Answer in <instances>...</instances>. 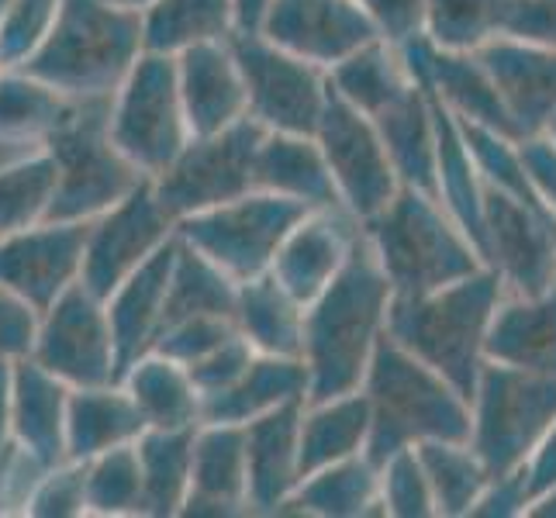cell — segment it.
<instances>
[{"label": "cell", "instance_id": "obj_60", "mask_svg": "<svg viewBox=\"0 0 556 518\" xmlns=\"http://www.w3.org/2000/svg\"><path fill=\"white\" fill-rule=\"evenodd\" d=\"M543 136H549V139L556 142V111H553V118L546 122V128H543Z\"/></svg>", "mask_w": 556, "mask_h": 518}, {"label": "cell", "instance_id": "obj_5", "mask_svg": "<svg viewBox=\"0 0 556 518\" xmlns=\"http://www.w3.org/2000/svg\"><path fill=\"white\" fill-rule=\"evenodd\" d=\"M359 228L380 270L388 274L394 298L439 291V287L456 283L488 266L473 242L446 215V207L415 187H401L394 201Z\"/></svg>", "mask_w": 556, "mask_h": 518}, {"label": "cell", "instance_id": "obj_45", "mask_svg": "<svg viewBox=\"0 0 556 518\" xmlns=\"http://www.w3.org/2000/svg\"><path fill=\"white\" fill-rule=\"evenodd\" d=\"M453 118H456V114H453ZM456 128H459V136H464L470 160H473V166H477V173H481L484 184L505 190V194H511L515 201H522V204H529L535 211H543V215H549V211L543 207V201L535 198L529 177H526V166H522V156H519V142L497 136V131H491L484 125L464 122V118H456Z\"/></svg>", "mask_w": 556, "mask_h": 518}, {"label": "cell", "instance_id": "obj_63", "mask_svg": "<svg viewBox=\"0 0 556 518\" xmlns=\"http://www.w3.org/2000/svg\"><path fill=\"white\" fill-rule=\"evenodd\" d=\"M0 70H4V66H0Z\"/></svg>", "mask_w": 556, "mask_h": 518}, {"label": "cell", "instance_id": "obj_20", "mask_svg": "<svg viewBox=\"0 0 556 518\" xmlns=\"http://www.w3.org/2000/svg\"><path fill=\"white\" fill-rule=\"evenodd\" d=\"M304 401L266 412L245 421V502L249 515H277L301 484L298 435Z\"/></svg>", "mask_w": 556, "mask_h": 518}, {"label": "cell", "instance_id": "obj_10", "mask_svg": "<svg viewBox=\"0 0 556 518\" xmlns=\"http://www.w3.org/2000/svg\"><path fill=\"white\" fill-rule=\"evenodd\" d=\"M263 125L253 118L236 122L211 136H190L180 156L169 163L160 177H152L156 201L177 222L198 215V211L218 207L249 194L253 187V163L263 139Z\"/></svg>", "mask_w": 556, "mask_h": 518}, {"label": "cell", "instance_id": "obj_8", "mask_svg": "<svg viewBox=\"0 0 556 518\" xmlns=\"http://www.w3.org/2000/svg\"><path fill=\"white\" fill-rule=\"evenodd\" d=\"M108 136L149 180L180 156L190 142V128L177 84V55L149 49L139 55L122 87L111 93Z\"/></svg>", "mask_w": 556, "mask_h": 518}, {"label": "cell", "instance_id": "obj_32", "mask_svg": "<svg viewBox=\"0 0 556 518\" xmlns=\"http://www.w3.org/2000/svg\"><path fill=\"white\" fill-rule=\"evenodd\" d=\"M122 388L136 401L146 429H198L204 418V401L190 374L177 359L163 353H146L122 374Z\"/></svg>", "mask_w": 556, "mask_h": 518}, {"label": "cell", "instance_id": "obj_40", "mask_svg": "<svg viewBox=\"0 0 556 518\" xmlns=\"http://www.w3.org/2000/svg\"><path fill=\"white\" fill-rule=\"evenodd\" d=\"M236 294H239V283L177 236V256H174V270H169L166 304H163V329L174 321L201 318V315L232 318Z\"/></svg>", "mask_w": 556, "mask_h": 518}, {"label": "cell", "instance_id": "obj_38", "mask_svg": "<svg viewBox=\"0 0 556 518\" xmlns=\"http://www.w3.org/2000/svg\"><path fill=\"white\" fill-rule=\"evenodd\" d=\"M190 450H194V429H146L136 439L146 518H177L184 511L190 491Z\"/></svg>", "mask_w": 556, "mask_h": 518}, {"label": "cell", "instance_id": "obj_11", "mask_svg": "<svg viewBox=\"0 0 556 518\" xmlns=\"http://www.w3.org/2000/svg\"><path fill=\"white\" fill-rule=\"evenodd\" d=\"M245 84V111L266 131L315 136L329 101V73L266 42L260 31H236L228 38Z\"/></svg>", "mask_w": 556, "mask_h": 518}, {"label": "cell", "instance_id": "obj_43", "mask_svg": "<svg viewBox=\"0 0 556 518\" xmlns=\"http://www.w3.org/2000/svg\"><path fill=\"white\" fill-rule=\"evenodd\" d=\"M87 515L131 518L142 515V470L136 443L87 459Z\"/></svg>", "mask_w": 556, "mask_h": 518}, {"label": "cell", "instance_id": "obj_15", "mask_svg": "<svg viewBox=\"0 0 556 518\" xmlns=\"http://www.w3.org/2000/svg\"><path fill=\"white\" fill-rule=\"evenodd\" d=\"M484 263L511 298H540L556 280L553 215L484 184Z\"/></svg>", "mask_w": 556, "mask_h": 518}, {"label": "cell", "instance_id": "obj_51", "mask_svg": "<svg viewBox=\"0 0 556 518\" xmlns=\"http://www.w3.org/2000/svg\"><path fill=\"white\" fill-rule=\"evenodd\" d=\"M497 35L515 42L556 49V0H502Z\"/></svg>", "mask_w": 556, "mask_h": 518}, {"label": "cell", "instance_id": "obj_50", "mask_svg": "<svg viewBox=\"0 0 556 518\" xmlns=\"http://www.w3.org/2000/svg\"><path fill=\"white\" fill-rule=\"evenodd\" d=\"M253 356H256V350L236 332L228 342H222L218 350H211L207 356L194 359L184 370L190 374V380H194L201 401H207V397L222 394L225 388H232V383L242 377V370L253 363Z\"/></svg>", "mask_w": 556, "mask_h": 518}, {"label": "cell", "instance_id": "obj_30", "mask_svg": "<svg viewBox=\"0 0 556 518\" xmlns=\"http://www.w3.org/2000/svg\"><path fill=\"white\" fill-rule=\"evenodd\" d=\"M308 401V370L301 356H263L256 353L242 377L222 394L204 401L201 421H225V426H245L274 408Z\"/></svg>", "mask_w": 556, "mask_h": 518}, {"label": "cell", "instance_id": "obj_2", "mask_svg": "<svg viewBox=\"0 0 556 518\" xmlns=\"http://www.w3.org/2000/svg\"><path fill=\"white\" fill-rule=\"evenodd\" d=\"M363 394L370 401V435L363 453L374 467H380L397 450L429 443V439L470 443V401L388 332L380 336L370 356Z\"/></svg>", "mask_w": 556, "mask_h": 518}, {"label": "cell", "instance_id": "obj_56", "mask_svg": "<svg viewBox=\"0 0 556 518\" xmlns=\"http://www.w3.org/2000/svg\"><path fill=\"white\" fill-rule=\"evenodd\" d=\"M526 470H529L526 497H529V505H532V502H540L546 491L556 488V421H553V429L546 432L543 443L535 446V453L529 456Z\"/></svg>", "mask_w": 556, "mask_h": 518}, {"label": "cell", "instance_id": "obj_52", "mask_svg": "<svg viewBox=\"0 0 556 518\" xmlns=\"http://www.w3.org/2000/svg\"><path fill=\"white\" fill-rule=\"evenodd\" d=\"M370 17L377 38L391 46H405L408 38L426 31V0H356Z\"/></svg>", "mask_w": 556, "mask_h": 518}, {"label": "cell", "instance_id": "obj_54", "mask_svg": "<svg viewBox=\"0 0 556 518\" xmlns=\"http://www.w3.org/2000/svg\"><path fill=\"white\" fill-rule=\"evenodd\" d=\"M38 473H42V467L17 443L0 453V515H22L25 497L35 488Z\"/></svg>", "mask_w": 556, "mask_h": 518}, {"label": "cell", "instance_id": "obj_59", "mask_svg": "<svg viewBox=\"0 0 556 518\" xmlns=\"http://www.w3.org/2000/svg\"><path fill=\"white\" fill-rule=\"evenodd\" d=\"M111 4H118V8H131V11H142L149 0H111Z\"/></svg>", "mask_w": 556, "mask_h": 518}, {"label": "cell", "instance_id": "obj_29", "mask_svg": "<svg viewBox=\"0 0 556 518\" xmlns=\"http://www.w3.org/2000/svg\"><path fill=\"white\" fill-rule=\"evenodd\" d=\"M146 432V421L122 383L101 388H70L66 401V459L101 456L108 450L131 446Z\"/></svg>", "mask_w": 556, "mask_h": 518}, {"label": "cell", "instance_id": "obj_34", "mask_svg": "<svg viewBox=\"0 0 556 518\" xmlns=\"http://www.w3.org/2000/svg\"><path fill=\"white\" fill-rule=\"evenodd\" d=\"M139 14L142 46L163 55H180L204 42H228L239 31L232 0H149Z\"/></svg>", "mask_w": 556, "mask_h": 518}, {"label": "cell", "instance_id": "obj_9", "mask_svg": "<svg viewBox=\"0 0 556 518\" xmlns=\"http://www.w3.org/2000/svg\"><path fill=\"white\" fill-rule=\"evenodd\" d=\"M304 211L312 207L266 194V190H249L236 201L177 222V236L207 256L222 274H228L236 283H245L260 274H270L283 236L291 232Z\"/></svg>", "mask_w": 556, "mask_h": 518}, {"label": "cell", "instance_id": "obj_55", "mask_svg": "<svg viewBox=\"0 0 556 518\" xmlns=\"http://www.w3.org/2000/svg\"><path fill=\"white\" fill-rule=\"evenodd\" d=\"M519 156L526 166V177L535 190V198L556 218V142L549 136H526L519 142Z\"/></svg>", "mask_w": 556, "mask_h": 518}, {"label": "cell", "instance_id": "obj_12", "mask_svg": "<svg viewBox=\"0 0 556 518\" xmlns=\"http://www.w3.org/2000/svg\"><path fill=\"white\" fill-rule=\"evenodd\" d=\"M28 356L66 388L118 383V353H114L104 298L87 291L80 280L66 287L46 312H38Z\"/></svg>", "mask_w": 556, "mask_h": 518}, {"label": "cell", "instance_id": "obj_49", "mask_svg": "<svg viewBox=\"0 0 556 518\" xmlns=\"http://www.w3.org/2000/svg\"><path fill=\"white\" fill-rule=\"evenodd\" d=\"M236 332H239L236 321L225 318V315L184 318V321L166 325V329L160 332V339H156V345H152V353H163L169 359H177L180 367H190V363L207 356L211 350H218V345L228 342Z\"/></svg>", "mask_w": 556, "mask_h": 518}, {"label": "cell", "instance_id": "obj_14", "mask_svg": "<svg viewBox=\"0 0 556 518\" xmlns=\"http://www.w3.org/2000/svg\"><path fill=\"white\" fill-rule=\"evenodd\" d=\"M177 236V218L156 201L152 180H139L128 198H122L104 215L87 222L84 270L80 283L98 298H108L128 274Z\"/></svg>", "mask_w": 556, "mask_h": 518}, {"label": "cell", "instance_id": "obj_22", "mask_svg": "<svg viewBox=\"0 0 556 518\" xmlns=\"http://www.w3.org/2000/svg\"><path fill=\"white\" fill-rule=\"evenodd\" d=\"M174 256H177V236L166 245H160L136 274H128L104 298L111 336H114V353H118V380L131 363L142 359L146 353H152V345H156V339H160Z\"/></svg>", "mask_w": 556, "mask_h": 518}, {"label": "cell", "instance_id": "obj_39", "mask_svg": "<svg viewBox=\"0 0 556 518\" xmlns=\"http://www.w3.org/2000/svg\"><path fill=\"white\" fill-rule=\"evenodd\" d=\"M415 80L408 76L405 63H401L397 46L374 38L353 55L329 70V87L342 101L363 111L367 118H377L380 111H388L394 101L408 93Z\"/></svg>", "mask_w": 556, "mask_h": 518}, {"label": "cell", "instance_id": "obj_24", "mask_svg": "<svg viewBox=\"0 0 556 518\" xmlns=\"http://www.w3.org/2000/svg\"><path fill=\"white\" fill-rule=\"evenodd\" d=\"M180 515L232 518L249 515L245 502V435L242 426L201 421L190 450V491Z\"/></svg>", "mask_w": 556, "mask_h": 518}, {"label": "cell", "instance_id": "obj_58", "mask_svg": "<svg viewBox=\"0 0 556 518\" xmlns=\"http://www.w3.org/2000/svg\"><path fill=\"white\" fill-rule=\"evenodd\" d=\"M232 4H236L239 31H256L263 22V11L270 8V0H232Z\"/></svg>", "mask_w": 556, "mask_h": 518}, {"label": "cell", "instance_id": "obj_42", "mask_svg": "<svg viewBox=\"0 0 556 518\" xmlns=\"http://www.w3.org/2000/svg\"><path fill=\"white\" fill-rule=\"evenodd\" d=\"M55 190V163L46 146L28 152L25 160L0 166V236L22 232L46 222Z\"/></svg>", "mask_w": 556, "mask_h": 518}, {"label": "cell", "instance_id": "obj_31", "mask_svg": "<svg viewBox=\"0 0 556 518\" xmlns=\"http://www.w3.org/2000/svg\"><path fill=\"white\" fill-rule=\"evenodd\" d=\"M367 435H370V401L363 394V388L325 401H304L301 435H298L301 477L363 453L367 450Z\"/></svg>", "mask_w": 556, "mask_h": 518}, {"label": "cell", "instance_id": "obj_57", "mask_svg": "<svg viewBox=\"0 0 556 518\" xmlns=\"http://www.w3.org/2000/svg\"><path fill=\"white\" fill-rule=\"evenodd\" d=\"M11 443V363L0 359V453Z\"/></svg>", "mask_w": 556, "mask_h": 518}, {"label": "cell", "instance_id": "obj_47", "mask_svg": "<svg viewBox=\"0 0 556 518\" xmlns=\"http://www.w3.org/2000/svg\"><path fill=\"white\" fill-rule=\"evenodd\" d=\"M31 518H84L87 515V467L80 459H63L35 481L25 511Z\"/></svg>", "mask_w": 556, "mask_h": 518}, {"label": "cell", "instance_id": "obj_27", "mask_svg": "<svg viewBox=\"0 0 556 518\" xmlns=\"http://www.w3.org/2000/svg\"><path fill=\"white\" fill-rule=\"evenodd\" d=\"M484 359L556 377V280L540 298H502L484 339Z\"/></svg>", "mask_w": 556, "mask_h": 518}, {"label": "cell", "instance_id": "obj_17", "mask_svg": "<svg viewBox=\"0 0 556 518\" xmlns=\"http://www.w3.org/2000/svg\"><path fill=\"white\" fill-rule=\"evenodd\" d=\"M87 222H38L0 236V283L46 312L84 270Z\"/></svg>", "mask_w": 556, "mask_h": 518}, {"label": "cell", "instance_id": "obj_28", "mask_svg": "<svg viewBox=\"0 0 556 518\" xmlns=\"http://www.w3.org/2000/svg\"><path fill=\"white\" fill-rule=\"evenodd\" d=\"M426 98L435 125V198L484 260V180L470 160L450 108L432 90H426Z\"/></svg>", "mask_w": 556, "mask_h": 518}, {"label": "cell", "instance_id": "obj_33", "mask_svg": "<svg viewBox=\"0 0 556 518\" xmlns=\"http://www.w3.org/2000/svg\"><path fill=\"white\" fill-rule=\"evenodd\" d=\"M370 122L380 131V142L388 149L401 187H415L421 194L435 198V125L426 90L412 84L405 98Z\"/></svg>", "mask_w": 556, "mask_h": 518}, {"label": "cell", "instance_id": "obj_4", "mask_svg": "<svg viewBox=\"0 0 556 518\" xmlns=\"http://www.w3.org/2000/svg\"><path fill=\"white\" fill-rule=\"evenodd\" d=\"M142 52L139 11L111 0H63L49 35L22 70L63 90L66 98L98 101L122 87Z\"/></svg>", "mask_w": 556, "mask_h": 518}, {"label": "cell", "instance_id": "obj_35", "mask_svg": "<svg viewBox=\"0 0 556 518\" xmlns=\"http://www.w3.org/2000/svg\"><path fill=\"white\" fill-rule=\"evenodd\" d=\"M232 321L239 336L263 356H301L304 304H298L283 287L260 274L239 283Z\"/></svg>", "mask_w": 556, "mask_h": 518}, {"label": "cell", "instance_id": "obj_26", "mask_svg": "<svg viewBox=\"0 0 556 518\" xmlns=\"http://www.w3.org/2000/svg\"><path fill=\"white\" fill-rule=\"evenodd\" d=\"M253 187L304 207H342L315 136L263 131L253 163Z\"/></svg>", "mask_w": 556, "mask_h": 518}, {"label": "cell", "instance_id": "obj_19", "mask_svg": "<svg viewBox=\"0 0 556 518\" xmlns=\"http://www.w3.org/2000/svg\"><path fill=\"white\" fill-rule=\"evenodd\" d=\"M359 236V222L342 207H312L283 236L270 277L298 304H312L342 270Z\"/></svg>", "mask_w": 556, "mask_h": 518}, {"label": "cell", "instance_id": "obj_16", "mask_svg": "<svg viewBox=\"0 0 556 518\" xmlns=\"http://www.w3.org/2000/svg\"><path fill=\"white\" fill-rule=\"evenodd\" d=\"M256 31L325 73L377 38L356 0H270Z\"/></svg>", "mask_w": 556, "mask_h": 518}, {"label": "cell", "instance_id": "obj_1", "mask_svg": "<svg viewBox=\"0 0 556 518\" xmlns=\"http://www.w3.org/2000/svg\"><path fill=\"white\" fill-rule=\"evenodd\" d=\"M391 298L394 287L359 228L342 270L312 304H304L301 359L308 370V401L363 388L370 356L388 332Z\"/></svg>", "mask_w": 556, "mask_h": 518}, {"label": "cell", "instance_id": "obj_36", "mask_svg": "<svg viewBox=\"0 0 556 518\" xmlns=\"http://www.w3.org/2000/svg\"><path fill=\"white\" fill-rule=\"evenodd\" d=\"M76 98L49 87L22 66L0 70V142L46 146L76 111Z\"/></svg>", "mask_w": 556, "mask_h": 518}, {"label": "cell", "instance_id": "obj_62", "mask_svg": "<svg viewBox=\"0 0 556 518\" xmlns=\"http://www.w3.org/2000/svg\"><path fill=\"white\" fill-rule=\"evenodd\" d=\"M553 232H556V218H553Z\"/></svg>", "mask_w": 556, "mask_h": 518}, {"label": "cell", "instance_id": "obj_48", "mask_svg": "<svg viewBox=\"0 0 556 518\" xmlns=\"http://www.w3.org/2000/svg\"><path fill=\"white\" fill-rule=\"evenodd\" d=\"M63 0H14L0 14V66H22L42 46Z\"/></svg>", "mask_w": 556, "mask_h": 518}, {"label": "cell", "instance_id": "obj_37", "mask_svg": "<svg viewBox=\"0 0 556 518\" xmlns=\"http://www.w3.org/2000/svg\"><path fill=\"white\" fill-rule=\"evenodd\" d=\"M287 508L315 518H359L370 511L383 515L380 473L367 459V453H356L350 459H339V464L301 477Z\"/></svg>", "mask_w": 556, "mask_h": 518}, {"label": "cell", "instance_id": "obj_44", "mask_svg": "<svg viewBox=\"0 0 556 518\" xmlns=\"http://www.w3.org/2000/svg\"><path fill=\"white\" fill-rule=\"evenodd\" d=\"M502 0H426V35L435 49L477 52L497 35Z\"/></svg>", "mask_w": 556, "mask_h": 518}, {"label": "cell", "instance_id": "obj_61", "mask_svg": "<svg viewBox=\"0 0 556 518\" xmlns=\"http://www.w3.org/2000/svg\"><path fill=\"white\" fill-rule=\"evenodd\" d=\"M11 4H14V0H0V14H4V11H8Z\"/></svg>", "mask_w": 556, "mask_h": 518}, {"label": "cell", "instance_id": "obj_13", "mask_svg": "<svg viewBox=\"0 0 556 518\" xmlns=\"http://www.w3.org/2000/svg\"><path fill=\"white\" fill-rule=\"evenodd\" d=\"M315 142L332 173L342 211H350L359 225L380 215L394 201L401 180L391 166L388 149L380 142L377 125L363 111L342 101L339 93H332V87L315 128Z\"/></svg>", "mask_w": 556, "mask_h": 518}, {"label": "cell", "instance_id": "obj_53", "mask_svg": "<svg viewBox=\"0 0 556 518\" xmlns=\"http://www.w3.org/2000/svg\"><path fill=\"white\" fill-rule=\"evenodd\" d=\"M35 329H38V312L0 283V359L8 363L25 359L31 353Z\"/></svg>", "mask_w": 556, "mask_h": 518}, {"label": "cell", "instance_id": "obj_41", "mask_svg": "<svg viewBox=\"0 0 556 518\" xmlns=\"http://www.w3.org/2000/svg\"><path fill=\"white\" fill-rule=\"evenodd\" d=\"M415 453L429 477L435 515H470L477 497L491 484V473L481 464V456L470 450V443H439V439H429V443H415Z\"/></svg>", "mask_w": 556, "mask_h": 518}, {"label": "cell", "instance_id": "obj_46", "mask_svg": "<svg viewBox=\"0 0 556 518\" xmlns=\"http://www.w3.org/2000/svg\"><path fill=\"white\" fill-rule=\"evenodd\" d=\"M380 473V505L383 515L394 518H432V491H429V477L418 464L415 446L397 450L377 467Z\"/></svg>", "mask_w": 556, "mask_h": 518}, {"label": "cell", "instance_id": "obj_25", "mask_svg": "<svg viewBox=\"0 0 556 518\" xmlns=\"http://www.w3.org/2000/svg\"><path fill=\"white\" fill-rule=\"evenodd\" d=\"M66 383L31 356L11 363V439L35 464L55 467L66 459Z\"/></svg>", "mask_w": 556, "mask_h": 518}, {"label": "cell", "instance_id": "obj_21", "mask_svg": "<svg viewBox=\"0 0 556 518\" xmlns=\"http://www.w3.org/2000/svg\"><path fill=\"white\" fill-rule=\"evenodd\" d=\"M473 55L502 90L522 139L540 136L556 111V49L494 35Z\"/></svg>", "mask_w": 556, "mask_h": 518}, {"label": "cell", "instance_id": "obj_3", "mask_svg": "<svg viewBox=\"0 0 556 518\" xmlns=\"http://www.w3.org/2000/svg\"><path fill=\"white\" fill-rule=\"evenodd\" d=\"M502 298V277L491 266H481L477 274L439 291L391 298L388 336L473 401L477 377L484 367V339Z\"/></svg>", "mask_w": 556, "mask_h": 518}, {"label": "cell", "instance_id": "obj_6", "mask_svg": "<svg viewBox=\"0 0 556 518\" xmlns=\"http://www.w3.org/2000/svg\"><path fill=\"white\" fill-rule=\"evenodd\" d=\"M111 98L80 101L73 118L46 142L55 163V190L46 222H93L146 180L108 136Z\"/></svg>", "mask_w": 556, "mask_h": 518}, {"label": "cell", "instance_id": "obj_7", "mask_svg": "<svg viewBox=\"0 0 556 518\" xmlns=\"http://www.w3.org/2000/svg\"><path fill=\"white\" fill-rule=\"evenodd\" d=\"M470 450L491 477L529 464L556 421V377L484 359L470 401Z\"/></svg>", "mask_w": 556, "mask_h": 518}, {"label": "cell", "instance_id": "obj_18", "mask_svg": "<svg viewBox=\"0 0 556 518\" xmlns=\"http://www.w3.org/2000/svg\"><path fill=\"white\" fill-rule=\"evenodd\" d=\"M401 63H405L408 76L432 90L439 101H443L456 118L484 125L505 139L522 142V131L515 125L511 111L502 98V90L494 87L491 73L481 66L473 52H446L435 49L426 35L408 38L405 46H397Z\"/></svg>", "mask_w": 556, "mask_h": 518}, {"label": "cell", "instance_id": "obj_23", "mask_svg": "<svg viewBox=\"0 0 556 518\" xmlns=\"http://www.w3.org/2000/svg\"><path fill=\"white\" fill-rule=\"evenodd\" d=\"M177 84L190 136H211L245 118V84L228 42H204L177 55Z\"/></svg>", "mask_w": 556, "mask_h": 518}]
</instances>
